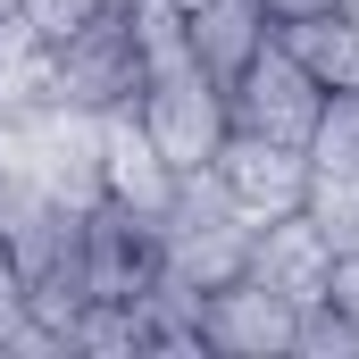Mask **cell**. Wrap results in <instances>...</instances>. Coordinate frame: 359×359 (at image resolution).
I'll list each match as a JSON object with an SVG mask.
<instances>
[{"mask_svg": "<svg viewBox=\"0 0 359 359\" xmlns=\"http://www.w3.org/2000/svg\"><path fill=\"white\" fill-rule=\"evenodd\" d=\"M184 42L217 84H234L276 42V17H268V0H201V8H184Z\"/></svg>", "mask_w": 359, "mask_h": 359, "instance_id": "obj_9", "label": "cell"}, {"mask_svg": "<svg viewBox=\"0 0 359 359\" xmlns=\"http://www.w3.org/2000/svg\"><path fill=\"white\" fill-rule=\"evenodd\" d=\"M50 100V42L25 17H0V117H25Z\"/></svg>", "mask_w": 359, "mask_h": 359, "instance_id": "obj_11", "label": "cell"}, {"mask_svg": "<svg viewBox=\"0 0 359 359\" xmlns=\"http://www.w3.org/2000/svg\"><path fill=\"white\" fill-rule=\"evenodd\" d=\"M226 109H234V126L243 134H268V142H309V126H318V109H326V92H318V76L284 50V42H268L234 84H226Z\"/></svg>", "mask_w": 359, "mask_h": 359, "instance_id": "obj_5", "label": "cell"}, {"mask_svg": "<svg viewBox=\"0 0 359 359\" xmlns=\"http://www.w3.org/2000/svg\"><path fill=\"white\" fill-rule=\"evenodd\" d=\"M292 359H359V334H351V318H334L326 301H318V309H301Z\"/></svg>", "mask_w": 359, "mask_h": 359, "instance_id": "obj_16", "label": "cell"}, {"mask_svg": "<svg viewBox=\"0 0 359 359\" xmlns=\"http://www.w3.org/2000/svg\"><path fill=\"white\" fill-rule=\"evenodd\" d=\"M326 268H334V251H326V234H318L301 209L251 226V259H243V276L276 284L292 309H318V301H326Z\"/></svg>", "mask_w": 359, "mask_h": 359, "instance_id": "obj_8", "label": "cell"}, {"mask_svg": "<svg viewBox=\"0 0 359 359\" xmlns=\"http://www.w3.org/2000/svg\"><path fill=\"white\" fill-rule=\"evenodd\" d=\"M134 117H142V134L159 142V159L176 168V176H201L217 151H226V134H234V109H226V84L201 67V59H184V67H159L142 100H134Z\"/></svg>", "mask_w": 359, "mask_h": 359, "instance_id": "obj_2", "label": "cell"}, {"mask_svg": "<svg viewBox=\"0 0 359 359\" xmlns=\"http://www.w3.org/2000/svg\"><path fill=\"white\" fill-rule=\"evenodd\" d=\"M309 168L318 176H359V84L351 92H326V109H318V126H309Z\"/></svg>", "mask_w": 359, "mask_h": 359, "instance_id": "obj_12", "label": "cell"}, {"mask_svg": "<svg viewBox=\"0 0 359 359\" xmlns=\"http://www.w3.org/2000/svg\"><path fill=\"white\" fill-rule=\"evenodd\" d=\"M326 309L351 318V334H359V251H334V268H326Z\"/></svg>", "mask_w": 359, "mask_h": 359, "instance_id": "obj_18", "label": "cell"}, {"mask_svg": "<svg viewBox=\"0 0 359 359\" xmlns=\"http://www.w3.org/2000/svg\"><path fill=\"white\" fill-rule=\"evenodd\" d=\"M292 334H301V309L259 276H226L201 292V351L209 359H292Z\"/></svg>", "mask_w": 359, "mask_h": 359, "instance_id": "obj_4", "label": "cell"}, {"mask_svg": "<svg viewBox=\"0 0 359 359\" xmlns=\"http://www.w3.org/2000/svg\"><path fill=\"white\" fill-rule=\"evenodd\" d=\"M301 217L326 234V251H359V176H318V168H309Z\"/></svg>", "mask_w": 359, "mask_h": 359, "instance_id": "obj_15", "label": "cell"}, {"mask_svg": "<svg viewBox=\"0 0 359 359\" xmlns=\"http://www.w3.org/2000/svg\"><path fill=\"white\" fill-rule=\"evenodd\" d=\"M176 8H201V0H176Z\"/></svg>", "mask_w": 359, "mask_h": 359, "instance_id": "obj_20", "label": "cell"}, {"mask_svg": "<svg viewBox=\"0 0 359 359\" xmlns=\"http://www.w3.org/2000/svg\"><path fill=\"white\" fill-rule=\"evenodd\" d=\"M251 259V217L226 201V184L209 176H184L176 201H168V217H159V268L184 276L192 292H209V284H226V276H243Z\"/></svg>", "mask_w": 359, "mask_h": 359, "instance_id": "obj_1", "label": "cell"}, {"mask_svg": "<svg viewBox=\"0 0 359 359\" xmlns=\"http://www.w3.org/2000/svg\"><path fill=\"white\" fill-rule=\"evenodd\" d=\"M209 176L226 184V201L259 226V217H284L309 201V151L301 142H268V134H226V151L209 159Z\"/></svg>", "mask_w": 359, "mask_h": 359, "instance_id": "obj_6", "label": "cell"}, {"mask_svg": "<svg viewBox=\"0 0 359 359\" xmlns=\"http://www.w3.org/2000/svg\"><path fill=\"white\" fill-rule=\"evenodd\" d=\"M117 17H126V34H134V50H142V67H151V76L192 59V42H184V8H176V0H117Z\"/></svg>", "mask_w": 359, "mask_h": 359, "instance_id": "obj_13", "label": "cell"}, {"mask_svg": "<svg viewBox=\"0 0 359 359\" xmlns=\"http://www.w3.org/2000/svg\"><path fill=\"white\" fill-rule=\"evenodd\" d=\"M109 8H117V0H25L17 17H25L42 42H67V34H84L92 17H109Z\"/></svg>", "mask_w": 359, "mask_h": 359, "instance_id": "obj_17", "label": "cell"}, {"mask_svg": "<svg viewBox=\"0 0 359 359\" xmlns=\"http://www.w3.org/2000/svg\"><path fill=\"white\" fill-rule=\"evenodd\" d=\"M176 168L159 159V142L142 134V117L134 109H109L100 117V201H117V209H134V217H168V201H176Z\"/></svg>", "mask_w": 359, "mask_h": 359, "instance_id": "obj_7", "label": "cell"}, {"mask_svg": "<svg viewBox=\"0 0 359 359\" xmlns=\"http://www.w3.org/2000/svg\"><path fill=\"white\" fill-rule=\"evenodd\" d=\"M17 8H25V0H0V17H17Z\"/></svg>", "mask_w": 359, "mask_h": 359, "instance_id": "obj_19", "label": "cell"}, {"mask_svg": "<svg viewBox=\"0 0 359 359\" xmlns=\"http://www.w3.org/2000/svg\"><path fill=\"white\" fill-rule=\"evenodd\" d=\"M276 42L318 76V92H351L359 84V17L351 8H309V17H284Z\"/></svg>", "mask_w": 359, "mask_h": 359, "instance_id": "obj_10", "label": "cell"}, {"mask_svg": "<svg viewBox=\"0 0 359 359\" xmlns=\"http://www.w3.org/2000/svg\"><path fill=\"white\" fill-rule=\"evenodd\" d=\"M67 351H92V359H134V351H151L142 309H134V301H84V318H76Z\"/></svg>", "mask_w": 359, "mask_h": 359, "instance_id": "obj_14", "label": "cell"}, {"mask_svg": "<svg viewBox=\"0 0 359 359\" xmlns=\"http://www.w3.org/2000/svg\"><path fill=\"white\" fill-rule=\"evenodd\" d=\"M142 84H151V67H142V50H134V34H126L117 8L92 17L84 34L50 42V100H67V109L109 117V109H134Z\"/></svg>", "mask_w": 359, "mask_h": 359, "instance_id": "obj_3", "label": "cell"}]
</instances>
